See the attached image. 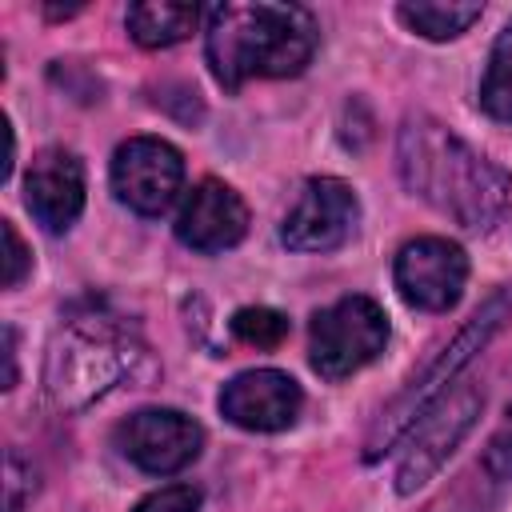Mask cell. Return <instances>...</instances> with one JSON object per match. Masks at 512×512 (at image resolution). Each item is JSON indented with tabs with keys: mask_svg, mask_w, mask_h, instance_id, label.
I'll use <instances>...</instances> for the list:
<instances>
[{
	"mask_svg": "<svg viewBox=\"0 0 512 512\" xmlns=\"http://www.w3.org/2000/svg\"><path fill=\"white\" fill-rule=\"evenodd\" d=\"M400 180L412 196L444 212L468 232H484L500 220L512 180L508 172L460 140L432 116H408L396 144Z\"/></svg>",
	"mask_w": 512,
	"mask_h": 512,
	"instance_id": "6da1fadb",
	"label": "cell"
},
{
	"mask_svg": "<svg viewBox=\"0 0 512 512\" xmlns=\"http://www.w3.org/2000/svg\"><path fill=\"white\" fill-rule=\"evenodd\" d=\"M316 16L300 4H216L208 8L204 56L228 92L244 80L300 76L316 52Z\"/></svg>",
	"mask_w": 512,
	"mask_h": 512,
	"instance_id": "7a4b0ae2",
	"label": "cell"
},
{
	"mask_svg": "<svg viewBox=\"0 0 512 512\" xmlns=\"http://www.w3.org/2000/svg\"><path fill=\"white\" fill-rule=\"evenodd\" d=\"M132 356H140V348L124 324L96 312L72 316L48 352V392L60 408H84L132 372Z\"/></svg>",
	"mask_w": 512,
	"mask_h": 512,
	"instance_id": "3957f363",
	"label": "cell"
},
{
	"mask_svg": "<svg viewBox=\"0 0 512 512\" xmlns=\"http://www.w3.org/2000/svg\"><path fill=\"white\" fill-rule=\"evenodd\" d=\"M512 312V284L508 288H500L472 320H468V328L436 356V364H428V372L420 376V380H412L400 396H396V404L380 416V424L372 428V436H368V448H364V460H380L384 452H388V444H396L436 400H440V388L456 376V368L460 364H468L472 360V352H480L484 344H488V336L504 324V316Z\"/></svg>",
	"mask_w": 512,
	"mask_h": 512,
	"instance_id": "277c9868",
	"label": "cell"
},
{
	"mask_svg": "<svg viewBox=\"0 0 512 512\" xmlns=\"http://www.w3.org/2000/svg\"><path fill=\"white\" fill-rule=\"evenodd\" d=\"M388 344V316L372 296H344L312 316L308 360L324 380H344L372 364Z\"/></svg>",
	"mask_w": 512,
	"mask_h": 512,
	"instance_id": "5b68a950",
	"label": "cell"
},
{
	"mask_svg": "<svg viewBox=\"0 0 512 512\" xmlns=\"http://www.w3.org/2000/svg\"><path fill=\"white\" fill-rule=\"evenodd\" d=\"M116 448L148 476H172L188 468L204 448V428L176 408H140L112 432Z\"/></svg>",
	"mask_w": 512,
	"mask_h": 512,
	"instance_id": "8992f818",
	"label": "cell"
},
{
	"mask_svg": "<svg viewBox=\"0 0 512 512\" xmlns=\"http://www.w3.org/2000/svg\"><path fill=\"white\" fill-rule=\"evenodd\" d=\"M184 184V156L156 136H132L112 156V192L140 216H160Z\"/></svg>",
	"mask_w": 512,
	"mask_h": 512,
	"instance_id": "52a82bcc",
	"label": "cell"
},
{
	"mask_svg": "<svg viewBox=\"0 0 512 512\" xmlns=\"http://www.w3.org/2000/svg\"><path fill=\"white\" fill-rule=\"evenodd\" d=\"M360 220V200L352 184L336 176H316L300 188L296 204L280 224V240L292 252H332L340 248Z\"/></svg>",
	"mask_w": 512,
	"mask_h": 512,
	"instance_id": "ba28073f",
	"label": "cell"
},
{
	"mask_svg": "<svg viewBox=\"0 0 512 512\" xmlns=\"http://www.w3.org/2000/svg\"><path fill=\"white\" fill-rule=\"evenodd\" d=\"M396 288L400 296L420 312H448L456 308L464 280H468V256L460 244L444 236H416L396 252Z\"/></svg>",
	"mask_w": 512,
	"mask_h": 512,
	"instance_id": "9c48e42d",
	"label": "cell"
},
{
	"mask_svg": "<svg viewBox=\"0 0 512 512\" xmlns=\"http://www.w3.org/2000/svg\"><path fill=\"white\" fill-rule=\"evenodd\" d=\"M480 404H484V396H480L472 384H464V388H456L452 396H440V400L420 416V424H412V444H408V452H404V460H400V468H396V488H400L404 496L416 492L420 484H428L432 472L452 456V448H456V444L464 440V432L472 428Z\"/></svg>",
	"mask_w": 512,
	"mask_h": 512,
	"instance_id": "30bf717a",
	"label": "cell"
},
{
	"mask_svg": "<svg viewBox=\"0 0 512 512\" xmlns=\"http://www.w3.org/2000/svg\"><path fill=\"white\" fill-rule=\"evenodd\" d=\"M300 384L280 368H252L224 384L220 412L248 432H284L300 416Z\"/></svg>",
	"mask_w": 512,
	"mask_h": 512,
	"instance_id": "8fae6325",
	"label": "cell"
},
{
	"mask_svg": "<svg viewBox=\"0 0 512 512\" xmlns=\"http://www.w3.org/2000/svg\"><path fill=\"white\" fill-rule=\"evenodd\" d=\"M244 232H248V204L224 180H200L176 212V240L192 252H224L240 244Z\"/></svg>",
	"mask_w": 512,
	"mask_h": 512,
	"instance_id": "7c38bea8",
	"label": "cell"
},
{
	"mask_svg": "<svg viewBox=\"0 0 512 512\" xmlns=\"http://www.w3.org/2000/svg\"><path fill=\"white\" fill-rule=\"evenodd\" d=\"M24 200L48 232H64L84 208V164L68 148H44L24 176Z\"/></svg>",
	"mask_w": 512,
	"mask_h": 512,
	"instance_id": "4fadbf2b",
	"label": "cell"
},
{
	"mask_svg": "<svg viewBox=\"0 0 512 512\" xmlns=\"http://www.w3.org/2000/svg\"><path fill=\"white\" fill-rule=\"evenodd\" d=\"M128 32L140 48H168V44H180L196 20H200V8L196 4H132L128 8Z\"/></svg>",
	"mask_w": 512,
	"mask_h": 512,
	"instance_id": "5bb4252c",
	"label": "cell"
},
{
	"mask_svg": "<svg viewBox=\"0 0 512 512\" xmlns=\"http://www.w3.org/2000/svg\"><path fill=\"white\" fill-rule=\"evenodd\" d=\"M396 16L412 32L428 36V40H452V36L468 32L484 16V4H432V0H416V4H400Z\"/></svg>",
	"mask_w": 512,
	"mask_h": 512,
	"instance_id": "9a60e30c",
	"label": "cell"
},
{
	"mask_svg": "<svg viewBox=\"0 0 512 512\" xmlns=\"http://www.w3.org/2000/svg\"><path fill=\"white\" fill-rule=\"evenodd\" d=\"M480 104L492 120L512 124V24L492 44L488 72H484V84H480Z\"/></svg>",
	"mask_w": 512,
	"mask_h": 512,
	"instance_id": "2e32d148",
	"label": "cell"
},
{
	"mask_svg": "<svg viewBox=\"0 0 512 512\" xmlns=\"http://www.w3.org/2000/svg\"><path fill=\"white\" fill-rule=\"evenodd\" d=\"M228 328L248 348H280L288 336V316L276 308H240V312H232Z\"/></svg>",
	"mask_w": 512,
	"mask_h": 512,
	"instance_id": "e0dca14e",
	"label": "cell"
},
{
	"mask_svg": "<svg viewBox=\"0 0 512 512\" xmlns=\"http://www.w3.org/2000/svg\"><path fill=\"white\" fill-rule=\"evenodd\" d=\"M484 472L492 480H512V404L504 408V416L484 448Z\"/></svg>",
	"mask_w": 512,
	"mask_h": 512,
	"instance_id": "ac0fdd59",
	"label": "cell"
},
{
	"mask_svg": "<svg viewBox=\"0 0 512 512\" xmlns=\"http://www.w3.org/2000/svg\"><path fill=\"white\" fill-rule=\"evenodd\" d=\"M200 508V492L192 484H168L152 496H144L132 512H196Z\"/></svg>",
	"mask_w": 512,
	"mask_h": 512,
	"instance_id": "d6986e66",
	"label": "cell"
},
{
	"mask_svg": "<svg viewBox=\"0 0 512 512\" xmlns=\"http://www.w3.org/2000/svg\"><path fill=\"white\" fill-rule=\"evenodd\" d=\"M0 232H4V288H16V284L28 276V248H24V240L16 236L12 220H4Z\"/></svg>",
	"mask_w": 512,
	"mask_h": 512,
	"instance_id": "ffe728a7",
	"label": "cell"
},
{
	"mask_svg": "<svg viewBox=\"0 0 512 512\" xmlns=\"http://www.w3.org/2000/svg\"><path fill=\"white\" fill-rule=\"evenodd\" d=\"M4 488H8V512H20V504H24V492L32 496L36 492V476H32V464H24L16 452H8V480H4Z\"/></svg>",
	"mask_w": 512,
	"mask_h": 512,
	"instance_id": "44dd1931",
	"label": "cell"
},
{
	"mask_svg": "<svg viewBox=\"0 0 512 512\" xmlns=\"http://www.w3.org/2000/svg\"><path fill=\"white\" fill-rule=\"evenodd\" d=\"M4 364H8L4 388H12V384H16V332H12V328H4Z\"/></svg>",
	"mask_w": 512,
	"mask_h": 512,
	"instance_id": "7402d4cb",
	"label": "cell"
}]
</instances>
